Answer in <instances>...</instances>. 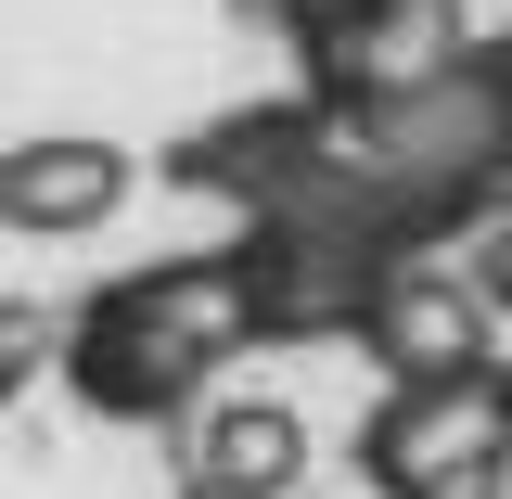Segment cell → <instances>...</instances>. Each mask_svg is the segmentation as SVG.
<instances>
[{"mask_svg":"<svg viewBox=\"0 0 512 499\" xmlns=\"http://www.w3.org/2000/svg\"><path fill=\"white\" fill-rule=\"evenodd\" d=\"M359 461H372V487H384V499H500L512 397H500L487 372L397 384L372 423H359Z\"/></svg>","mask_w":512,"mask_h":499,"instance_id":"1","label":"cell"},{"mask_svg":"<svg viewBox=\"0 0 512 499\" xmlns=\"http://www.w3.org/2000/svg\"><path fill=\"white\" fill-rule=\"evenodd\" d=\"M192 474H218V487H256L282 499L295 474H308V410H282V397H231L218 423H205V461Z\"/></svg>","mask_w":512,"mask_h":499,"instance_id":"3","label":"cell"},{"mask_svg":"<svg viewBox=\"0 0 512 499\" xmlns=\"http://www.w3.org/2000/svg\"><path fill=\"white\" fill-rule=\"evenodd\" d=\"M461 269H474V295H487V308H512V218H500L474 256H461Z\"/></svg>","mask_w":512,"mask_h":499,"instance_id":"4","label":"cell"},{"mask_svg":"<svg viewBox=\"0 0 512 499\" xmlns=\"http://www.w3.org/2000/svg\"><path fill=\"white\" fill-rule=\"evenodd\" d=\"M180 499H256V487H218V474H192V487H180Z\"/></svg>","mask_w":512,"mask_h":499,"instance_id":"5","label":"cell"},{"mask_svg":"<svg viewBox=\"0 0 512 499\" xmlns=\"http://www.w3.org/2000/svg\"><path fill=\"white\" fill-rule=\"evenodd\" d=\"M116 205H128L116 141H26V154H0V231H103Z\"/></svg>","mask_w":512,"mask_h":499,"instance_id":"2","label":"cell"}]
</instances>
